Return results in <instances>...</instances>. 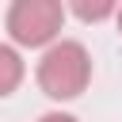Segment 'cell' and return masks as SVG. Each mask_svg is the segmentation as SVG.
Wrapping results in <instances>:
<instances>
[{"label":"cell","mask_w":122,"mask_h":122,"mask_svg":"<svg viewBox=\"0 0 122 122\" xmlns=\"http://www.w3.org/2000/svg\"><path fill=\"white\" fill-rule=\"evenodd\" d=\"M92 80V57L80 42H53L38 61V88L50 99H76Z\"/></svg>","instance_id":"1"},{"label":"cell","mask_w":122,"mask_h":122,"mask_svg":"<svg viewBox=\"0 0 122 122\" xmlns=\"http://www.w3.org/2000/svg\"><path fill=\"white\" fill-rule=\"evenodd\" d=\"M4 23L15 46H46L57 38L65 23V8L57 0H15Z\"/></svg>","instance_id":"2"},{"label":"cell","mask_w":122,"mask_h":122,"mask_svg":"<svg viewBox=\"0 0 122 122\" xmlns=\"http://www.w3.org/2000/svg\"><path fill=\"white\" fill-rule=\"evenodd\" d=\"M23 76V61L11 46H0V95H11Z\"/></svg>","instance_id":"3"},{"label":"cell","mask_w":122,"mask_h":122,"mask_svg":"<svg viewBox=\"0 0 122 122\" xmlns=\"http://www.w3.org/2000/svg\"><path fill=\"white\" fill-rule=\"evenodd\" d=\"M84 23H95V19H107V15H118V8L111 4V0H99V4H76L72 8Z\"/></svg>","instance_id":"4"},{"label":"cell","mask_w":122,"mask_h":122,"mask_svg":"<svg viewBox=\"0 0 122 122\" xmlns=\"http://www.w3.org/2000/svg\"><path fill=\"white\" fill-rule=\"evenodd\" d=\"M38 122H76L72 114H61V111H53V114H42Z\"/></svg>","instance_id":"5"},{"label":"cell","mask_w":122,"mask_h":122,"mask_svg":"<svg viewBox=\"0 0 122 122\" xmlns=\"http://www.w3.org/2000/svg\"><path fill=\"white\" fill-rule=\"evenodd\" d=\"M118 34H122V8H118Z\"/></svg>","instance_id":"6"}]
</instances>
